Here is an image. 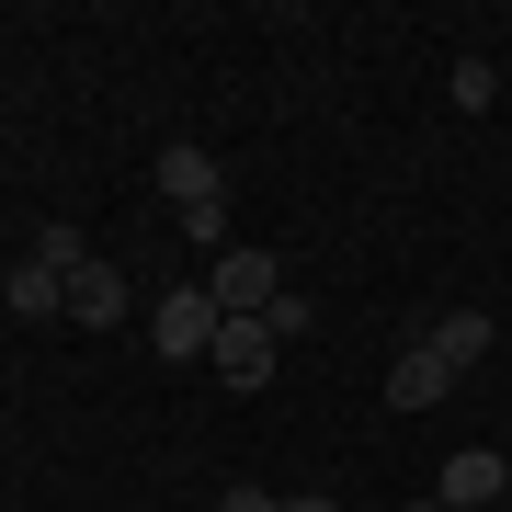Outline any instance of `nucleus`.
Returning a JSON list of instances; mask_svg holds the SVG:
<instances>
[{"instance_id":"obj_13","label":"nucleus","mask_w":512,"mask_h":512,"mask_svg":"<svg viewBox=\"0 0 512 512\" xmlns=\"http://www.w3.org/2000/svg\"><path fill=\"white\" fill-rule=\"evenodd\" d=\"M217 512H285V490H217Z\"/></svg>"},{"instance_id":"obj_15","label":"nucleus","mask_w":512,"mask_h":512,"mask_svg":"<svg viewBox=\"0 0 512 512\" xmlns=\"http://www.w3.org/2000/svg\"><path fill=\"white\" fill-rule=\"evenodd\" d=\"M399 512H444V501H399Z\"/></svg>"},{"instance_id":"obj_2","label":"nucleus","mask_w":512,"mask_h":512,"mask_svg":"<svg viewBox=\"0 0 512 512\" xmlns=\"http://www.w3.org/2000/svg\"><path fill=\"white\" fill-rule=\"evenodd\" d=\"M205 296H217V319H262V308L285 296V262L251 251V239H228V251L205 262Z\"/></svg>"},{"instance_id":"obj_11","label":"nucleus","mask_w":512,"mask_h":512,"mask_svg":"<svg viewBox=\"0 0 512 512\" xmlns=\"http://www.w3.org/2000/svg\"><path fill=\"white\" fill-rule=\"evenodd\" d=\"M35 262H46V274H80V262H92V239H80L69 217H46V228H35Z\"/></svg>"},{"instance_id":"obj_9","label":"nucleus","mask_w":512,"mask_h":512,"mask_svg":"<svg viewBox=\"0 0 512 512\" xmlns=\"http://www.w3.org/2000/svg\"><path fill=\"white\" fill-rule=\"evenodd\" d=\"M421 342H433V353H444V365H456V376H467V365H478V353H490V308H444L433 330H421Z\"/></svg>"},{"instance_id":"obj_3","label":"nucleus","mask_w":512,"mask_h":512,"mask_svg":"<svg viewBox=\"0 0 512 512\" xmlns=\"http://www.w3.org/2000/svg\"><path fill=\"white\" fill-rule=\"evenodd\" d=\"M148 342H160L171 365H205V353H217V296H205V285H171L160 308H148Z\"/></svg>"},{"instance_id":"obj_10","label":"nucleus","mask_w":512,"mask_h":512,"mask_svg":"<svg viewBox=\"0 0 512 512\" xmlns=\"http://www.w3.org/2000/svg\"><path fill=\"white\" fill-rule=\"evenodd\" d=\"M444 92H456V114H490L501 69H490V57H456V69H444Z\"/></svg>"},{"instance_id":"obj_12","label":"nucleus","mask_w":512,"mask_h":512,"mask_svg":"<svg viewBox=\"0 0 512 512\" xmlns=\"http://www.w3.org/2000/svg\"><path fill=\"white\" fill-rule=\"evenodd\" d=\"M308 319H319V308H308V296H296V285L274 296V308H262V330H274V342H296V330H308Z\"/></svg>"},{"instance_id":"obj_8","label":"nucleus","mask_w":512,"mask_h":512,"mask_svg":"<svg viewBox=\"0 0 512 512\" xmlns=\"http://www.w3.org/2000/svg\"><path fill=\"white\" fill-rule=\"evenodd\" d=\"M0 308H12V319H69V274H46V262L23 251L12 285H0Z\"/></svg>"},{"instance_id":"obj_6","label":"nucleus","mask_w":512,"mask_h":512,"mask_svg":"<svg viewBox=\"0 0 512 512\" xmlns=\"http://www.w3.org/2000/svg\"><path fill=\"white\" fill-rule=\"evenodd\" d=\"M444 399H456V365H444L433 342H410L399 365H387V410H444Z\"/></svg>"},{"instance_id":"obj_1","label":"nucleus","mask_w":512,"mask_h":512,"mask_svg":"<svg viewBox=\"0 0 512 512\" xmlns=\"http://www.w3.org/2000/svg\"><path fill=\"white\" fill-rule=\"evenodd\" d=\"M148 183H160V205L183 217V239H205V251H228V171H217V148L171 137L160 160H148Z\"/></svg>"},{"instance_id":"obj_14","label":"nucleus","mask_w":512,"mask_h":512,"mask_svg":"<svg viewBox=\"0 0 512 512\" xmlns=\"http://www.w3.org/2000/svg\"><path fill=\"white\" fill-rule=\"evenodd\" d=\"M285 512H342V501H330V490H285Z\"/></svg>"},{"instance_id":"obj_7","label":"nucleus","mask_w":512,"mask_h":512,"mask_svg":"<svg viewBox=\"0 0 512 512\" xmlns=\"http://www.w3.org/2000/svg\"><path fill=\"white\" fill-rule=\"evenodd\" d=\"M69 319H80V330H114V319H126V274H114L103 251L69 274Z\"/></svg>"},{"instance_id":"obj_4","label":"nucleus","mask_w":512,"mask_h":512,"mask_svg":"<svg viewBox=\"0 0 512 512\" xmlns=\"http://www.w3.org/2000/svg\"><path fill=\"white\" fill-rule=\"evenodd\" d=\"M501 490H512V456H501V444H467V456H444V478H433L444 512H501Z\"/></svg>"},{"instance_id":"obj_5","label":"nucleus","mask_w":512,"mask_h":512,"mask_svg":"<svg viewBox=\"0 0 512 512\" xmlns=\"http://www.w3.org/2000/svg\"><path fill=\"white\" fill-rule=\"evenodd\" d=\"M274 353H285V342H274L262 319H217V353H205V365H217V376L239 387V399H251V387L274 376Z\"/></svg>"},{"instance_id":"obj_16","label":"nucleus","mask_w":512,"mask_h":512,"mask_svg":"<svg viewBox=\"0 0 512 512\" xmlns=\"http://www.w3.org/2000/svg\"><path fill=\"white\" fill-rule=\"evenodd\" d=\"M501 46H512V23H501Z\"/></svg>"}]
</instances>
